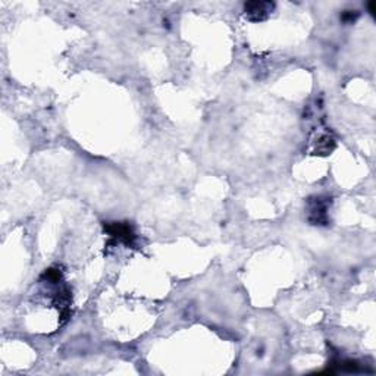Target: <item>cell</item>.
<instances>
[{
	"mask_svg": "<svg viewBox=\"0 0 376 376\" xmlns=\"http://www.w3.org/2000/svg\"><path fill=\"white\" fill-rule=\"evenodd\" d=\"M60 278H62V272L57 267H50V269H46L41 279H46L50 284H57L60 281Z\"/></svg>",
	"mask_w": 376,
	"mask_h": 376,
	"instance_id": "obj_5",
	"label": "cell"
},
{
	"mask_svg": "<svg viewBox=\"0 0 376 376\" xmlns=\"http://www.w3.org/2000/svg\"><path fill=\"white\" fill-rule=\"evenodd\" d=\"M357 18H359V12L357 11H344V13L341 15V21L345 24H353Z\"/></svg>",
	"mask_w": 376,
	"mask_h": 376,
	"instance_id": "obj_6",
	"label": "cell"
},
{
	"mask_svg": "<svg viewBox=\"0 0 376 376\" xmlns=\"http://www.w3.org/2000/svg\"><path fill=\"white\" fill-rule=\"evenodd\" d=\"M274 8H275L274 2H247L244 3V13L248 21L262 23L269 18Z\"/></svg>",
	"mask_w": 376,
	"mask_h": 376,
	"instance_id": "obj_3",
	"label": "cell"
},
{
	"mask_svg": "<svg viewBox=\"0 0 376 376\" xmlns=\"http://www.w3.org/2000/svg\"><path fill=\"white\" fill-rule=\"evenodd\" d=\"M103 228L113 241H121L127 245H133L137 238L134 228L128 222H105Z\"/></svg>",
	"mask_w": 376,
	"mask_h": 376,
	"instance_id": "obj_2",
	"label": "cell"
},
{
	"mask_svg": "<svg viewBox=\"0 0 376 376\" xmlns=\"http://www.w3.org/2000/svg\"><path fill=\"white\" fill-rule=\"evenodd\" d=\"M375 6H376L375 2H370V3H367V9H369V12H370L372 15L375 13Z\"/></svg>",
	"mask_w": 376,
	"mask_h": 376,
	"instance_id": "obj_7",
	"label": "cell"
},
{
	"mask_svg": "<svg viewBox=\"0 0 376 376\" xmlns=\"http://www.w3.org/2000/svg\"><path fill=\"white\" fill-rule=\"evenodd\" d=\"M332 200L325 196H315L307 201L309 204V222L311 225H326L328 223V207Z\"/></svg>",
	"mask_w": 376,
	"mask_h": 376,
	"instance_id": "obj_1",
	"label": "cell"
},
{
	"mask_svg": "<svg viewBox=\"0 0 376 376\" xmlns=\"http://www.w3.org/2000/svg\"><path fill=\"white\" fill-rule=\"evenodd\" d=\"M333 149H335V140L332 138L329 134H325V135L319 137V140H318V143H316L315 153L321 156H326L329 155Z\"/></svg>",
	"mask_w": 376,
	"mask_h": 376,
	"instance_id": "obj_4",
	"label": "cell"
}]
</instances>
